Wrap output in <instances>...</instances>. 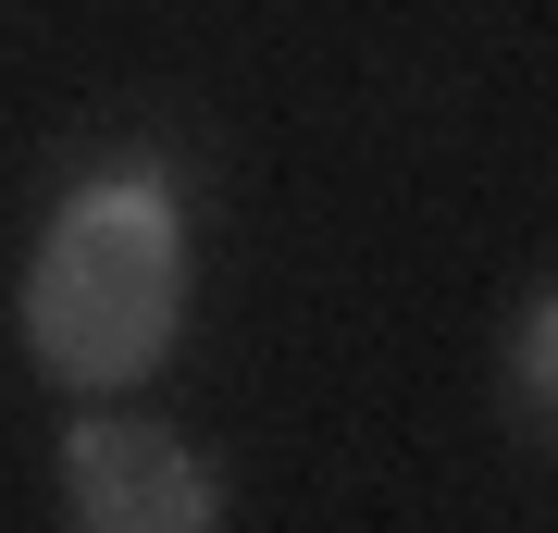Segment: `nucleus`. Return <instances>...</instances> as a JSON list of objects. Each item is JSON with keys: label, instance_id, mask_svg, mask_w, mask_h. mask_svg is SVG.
<instances>
[{"label": "nucleus", "instance_id": "obj_1", "mask_svg": "<svg viewBox=\"0 0 558 533\" xmlns=\"http://www.w3.org/2000/svg\"><path fill=\"white\" fill-rule=\"evenodd\" d=\"M186 323V223L149 174H100L50 211L38 261H25V348L50 385L124 397L161 373Z\"/></svg>", "mask_w": 558, "mask_h": 533}, {"label": "nucleus", "instance_id": "obj_2", "mask_svg": "<svg viewBox=\"0 0 558 533\" xmlns=\"http://www.w3.org/2000/svg\"><path fill=\"white\" fill-rule=\"evenodd\" d=\"M62 509H75L87 533H211L223 496H211V472L161 435V422L100 410V422L62 435Z\"/></svg>", "mask_w": 558, "mask_h": 533}, {"label": "nucleus", "instance_id": "obj_3", "mask_svg": "<svg viewBox=\"0 0 558 533\" xmlns=\"http://www.w3.org/2000/svg\"><path fill=\"white\" fill-rule=\"evenodd\" d=\"M546 348H558V298L521 311V435H546Z\"/></svg>", "mask_w": 558, "mask_h": 533}]
</instances>
